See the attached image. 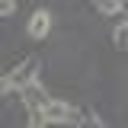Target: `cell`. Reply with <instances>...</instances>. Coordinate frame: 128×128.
Returning <instances> with one entry per match:
<instances>
[{"label":"cell","mask_w":128,"mask_h":128,"mask_svg":"<svg viewBox=\"0 0 128 128\" xmlns=\"http://www.w3.org/2000/svg\"><path fill=\"white\" fill-rule=\"evenodd\" d=\"M38 70H42V61H38V58H26L22 64H16L3 80H6V86H10V90H22L26 83L38 80Z\"/></svg>","instance_id":"obj_1"},{"label":"cell","mask_w":128,"mask_h":128,"mask_svg":"<svg viewBox=\"0 0 128 128\" xmlns=\"http://www.w3.org/2000/svg\"><path fill=\"white\" fill-rule=\"evenodd\" d=\"M42 112H45L48 125H77V115H80V109H74L70 102H61V99H51Z\"/></svg>","instance_id":"obj_2"},{"label":"cell","mask_w":128,"mask_h":128,"mask_svg":"<svg viewBox=\"0 0 128 128\" xmlns=\"http://www.w3.org/2000/svg\"><path fill=\"white\" fill-rule=\"evenodd\" d=\"M19 96H22V102H26V109H45L48 102H51V96L38 86V80H32V83H26L22 90H19Z\"/></svg>","instance_id":"obj_3"},{"label":"cell","mask_w":128,"mask_h":128,"mask_svg":"<svg viewBox=\"0 0 128 128\" xmlns=\"http://www.w3.org/2000/svg\"><path fill=\"white\" fill-rule=\"evenodd\" d=\"M26 32H29V38H45L48 32H51V13H48V10H35V13L29 16Z\"/></svg>","instance_id":"obj_4"},{"label":"cell","mask_w":128,"mask_h":128,"mask_svg":"<svg viewBox=\"0 0 128 128\" xmlns=\"http://www.w3.org/2000/svg\"><path fill=\"white\" fill-rule=\"evenodd\" d=\"M112 45L118 48V51H128V16L112 29Z\"/></svg>","instance_id":"obj_5"},{"label":"cell","mask_w":128,"mask_h":128,"mask_svg":"<svg viewBox=\"0 0 128 128\" xmlns=\"http://www.w3.org/2000/svg\"><path fill=\"white\" fill-rule=\"evenodd\" d=\"M93 6H96V13H102V16H115V13H122L125 0H93Z\"/></svg>","instance_id":"obj_6"},{"label":"cell","mask_w":128,"mask_h":128,"mask_svg":"<svg viewBox=\"0 0 128 128\" xmlns=\"http://www.w3.org/2000/svg\"><path fill=\"white\" fill-rule=\"evenodd\" d=\"M77 128H106V125H102V118L96 112H80L77 115Z\"/></svg>","instance_id":"obj_7"},{"label":"cell","mask_w":128,"mask_h":128,"mask_svg":"<svg viewBox=\"0 0 128 128\" xmlns=\"http://www.w3.org/2000/svg\"><path fill=\"white\" fill-rule=\"evenodd\" d=\"M48 122H45V112L42 109H32L29 112V128H45Z\"/></svg>","instance_id":"obj_8"},{"label":"cell","mask_w":128,"mask_h":128,"mask_svg":"<svg viewBox=\"0 0 128 128\" xmlns=\"http://www.w3.org/2000/svg\"><path fill=\"white\" fill-rule=\"evenodd\" d=\"M13 13H16V0H0V19H6Z\"/></svg>","instance_id":"obj_9"}]
</instances>
